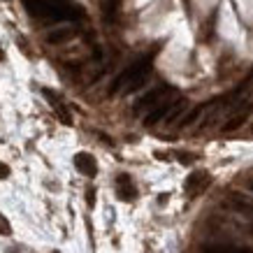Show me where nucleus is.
Segmentation results:
<instances>
[{
    "label": "nucleus",
    "mask_w": 253,
    "mask_h": 253,
    "mask_svg": "<svg viewBox=\"0 0 253 253\" xmlns=\"http://www.w3.org/2000/svg\"><path fill=\"white\" fill-rule=\"evenodd\" d=\"M249 188H251V191H253V179H249Z\"/></svg>",
    "instance_id": "ddd939ff"
},
{
    "label": "nucleus",
    "mask_w": 253,
    "mask_h": 253,
    "mask_svg": "<svg viewBox=\"0 0 253 253\" xmlns=\"http://www.w3.org/2000/svg\"><path fill=\"white\" fill-rule=\"evenodd\" d=\"M23 7L31 16L42 19V21H65L72 16L70 7L56 0H23Z\"/></svg>",
    "instance_id": "f03ea898"
},
{
    "label": "nucleus",
    "mask_w": 253,
    "mask_h": 253,
    "mask_svg": "<svg viewBox=\"0 0 253 253\" xmlns=\"http://www.w3.org/2000/svg\"><path fill=\"white\" fill-rule=\"evenodd\" d=\"M72 35H75L72 28H56V31L46 33V42H49V44H63V42H68Z\"/></svg>",
    "instance_id": "1a4fd4ad"
},
{
    "label": "nucleus",
    "mask_w": 253,
    "mask_h": 253,
    "mask_svg": "<svg viewBox=\"0 0 253 253\" xmlns=\"http://www.w3.org/2000/svg\"><path fill=\"white\" fill-rule=\"evenodd\" d=\"M42 95H44L46 100H49V105L54 107V112L63 119V123H72V119H70V112L65 109V105H63V100L61 98H56V93L54 91H49V88H42Z\"/></svg>",
    "instance_id": "6e6552de"
},
{
    "label": "nucleus",
    "mask_w": 253,
    "mask_h": 253,
    "mask_svg": "<svg viewBox=\"0 0 253 253\" xmlns=\"http://www.w3.org/2000/svg\"><path fill=\"white\" fill-rule=\"evenodd\" d=\"M0 235H5V237L12 235V225H9V221L2 214H0Z\"/></svg>",
    "instance_id": "9b49d317"
},
{
    "label": "nucleus",
    "mask_w": 253,
    "mask_h": 253,
    "mask_svg": "<svg viewBox=\"0 0 253 253\" xmlns=\"http://www.w3.org/2000/svg\"><path fill=\"white\" fill-rule=\"evenodd\" d=\"M172 93H174V91H172L169 86H165V84L156 86V88H151L149 93H144V95H142V98L135 102V112H144V109L156 107L158 102H163L165 98H169Z\"/></svg>",
    "instance_id": "7ed1b4c3"
},
{
    "label": "nucleus",
    "mask_w": 253,
    "mask_h": 253,
    "mask_svg": "<svg viewBox=\"0 0 253 253\" xmlns=\"http://www.w3.org/2000/svg\"><path fill=\"white\" fill-rule=\"evenodd\" d=\"M151 63H154V54H146V56H142L139 61L132 63V65H128V68L112 82L109 93L114 95V93H121V91L123 93L137 91L139 86L146 82V75H149V70H151Z\"/></svg>",
    "instance_id": "f257e3e1"
},
{
    "label": "nucleus",
    "mask_w": 253,
    "mask_h": 253,
    "mask_svg": "<svg viewBox=\"0 0 253 253\" xmlns=\"http://www.w3.org/2000/svg\"><path fill=\"white\" fill-rule=\"evenodd\" d=\"M75 168H77L84 176H95L98 174V163H95V158H93L91 154H86V151H82V154L75 156Z\"/></svg>",
    "instance_id": "423d86ee"
},
{
    "label": "nucleus",
    "mask_w": 253,
    "mask_h": 253,
    "mask_svg": "<svg viewBox=\"0 0 253 253\" xmlns=\"http://www.w3.org/2000/svg\"><path fill=\"white\" fill-rule=\"evenodd\" d=\"M116 193H119V198L126 200V202L135 200L137 188H135V184H132V179L128 174H119V176H116Z\"/></svg>",
    "instance_id": "0eeeda50"
},
{
    "label": "nucleus",
    "mask_w": 253,
    "mask_h": 253,
    "mask_svg": "<svg viewBox=\"0 0 253 253\" xmlns=\"http://www.w3.org/2000/svg\"><path fill=\"white\" fill-rule=\"evenodd\" d=\"M172 107H174V102H172L169 98H165L163 102H158V105L149 109V114L144 116V126L151 128V126H156V123H161L163 119H168V114H169V109Z\"/></svg>",
    "instance_id": "20e7f679"
},
{
    "label": "nucleus",
    "mask_w": 253,
    "mask_h": 253,
    "mask_svg": "<svg viewBox=\"0 0 253 253\" xmlns=\"http://www.w3.org/2000/svg\"><path fill=\"white\" fill-rule=\"evenodd\" d=\"M209 181H211V179H209L207 172H193V174L186 179V193L195 198L198 193H202L205 188H207Z\"/></svg>",
    "instance_id": "39448f33"
},
{
    "label": "nucleus",
    "mask_w": 253,
    "mask_h": 253,
    "mask_svg": "<svg viewBox=\"0 0 253 253\" xmlns=\"http://www.w3.org/2000/svg\"><path fill=\"white\" fill-rule=\"evenodd\" d=\"M0 61H2V54H0Z\"/></svg>",
    "instance_id": "2eb2a0df"
},
{
    "label": "nucleus",
    "mask_w": 253,
    "mask_h": 253,
    "mask_svg": "<svg viewBox=\"0 0 253 253\" xmlns=\"http://www.w3.org/2000/svg\"><path fill=\"white\" fill-rule=\"evenodd\" d=\"M7 176H9V168L5 163H0V179H7Z\"/></svg>",
    "instance_id": "f8f14e48"
},
{
    "label": "nucleus",
    "mask_w": 253,
    "mask_h": 253,
    "mask_svg": "<svg viewBox=\"0 0 253 253\" xmlns=\"http://www.w3.org/2000/svg\"><path fill=\"white\" fill-rule=\"evenodd\" d=\"M235 253H251V251H235Z\"/></svg>",
    "instance_id": "4468645a"
},
{
    "label": "nucleus",
    "mask_w": 253,
    "mask_h": 253,
    "mask_svg": "<svg viewBox=\"0 0 253 253\" xmlns=\"http://www.w3.org/2000/svg\"><path fill=\"white\" fill-rule=\"evenodd\" d=\"M184 107H186V102H184V100H179V102H174V107L169 109V114H168V119H165V121H168V123H174L176 119H179V114L184 112Z\"/></svg>",
    "instance_id": "9d476101"
}]
</instances>
